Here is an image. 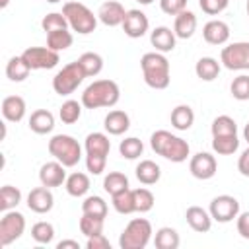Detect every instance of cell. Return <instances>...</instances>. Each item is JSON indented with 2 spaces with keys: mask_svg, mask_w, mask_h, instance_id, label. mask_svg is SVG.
Segmentation results:
<instances>
[{
  "mask_svg": "<svg viewBox=\"0 0 249 249\" xmlns=\"http://www.w3.org/2000/svg\"><path fill=\"white\" fill-rule=\"evenodd\" d=\"M121 99V89L115 80H93L82 93V105L86 109L113 107Z\"/></svg>",
  "mask_w": 249,
  "mask_h": 249,
  "instance_id": "6da1fadb",
  "label": "cell"
},
{
  "mask_svg": "<svg viewBox=\"0 0 249 249\" xmlns=\"http://www.w3.org/2000/svg\"><path fill=\"white\" fill-rule=\"evenodd\" d=\"M150 146L158 156H161V158H165L173 163L187 161V158L191 154L189 142L183 140L181 136L171 134L169 130H156L150 136Z\"/></svg>",
  "mask_w": 249,
  "mask_h": 249,
  "instance_id": "7a4b0ae2",
  "label": "cell"
},
{
  "mask_svg": "<svg viewBox=\"0 0 249 249\" xmlns=\"http://www.w3.org/2000/svg\"><path fill=\"white\" fill-rule=\"evenodd\" d=\"M140 68H142V76L146 86H150L152 89H165L171 82V74H169V60L165 58L163 53L152 51L142 54L140 58Z\"/></svg>",
  "mask_w": 249,
  "mask_h": 249,
  "instance_id": "3957f363",
  "label": "cell"
},
{
  "mask_svg": "<svg viewBox=\"0 0 249 249\" xmlns=\"http://www.w3.org/2000/svg\"><path fill=\"white\" fill-rule=\"evenodd\" d=\"M49 154L64 167H74L82 160V146L70 134H54L49 140Z\"/></svg>",
  "mask_w": 249,
  "mask_h": 249,
  "instance_id": "277c9868",
  "label": "cell"
},
{
  "mask_svg": "<svg viewBox=\"0 0 249 249\" xmlns=\"http://www.w3.org/2000/svg\"><path fill=\"white\" fill-rule=\"evenodd\" d=\"M62 14L66 16L70 29L80 35H88L97 27V14H93L82 2H64Z\"/></svg>",
  "mask_w": 249,
  "mask_h": 249,
  "instance_id": "5b68a950",
  "label": "cell"
},
{
  "mask_svg": "<svg viewBox=\"0 0 249 249\" xmlns=\"http://www.w3.org/2000/svg\"><path fill=\"white\" fill-rule=\"evenodd\" d=\"M152 224L146 218H134L126 224L119 237L121 249H144L152 239Z\"/></svg>",
  "mask_w": 249,
  "mask_h": 249,
  "instance_id": "8992f818",
  "label": "cell"
},
{
  "mask_svg": "<svg viewBox=\"0 0 249 249\" xmlns=\"http://www.w3.org/2000/svg\"><path fill=\"white\" fill-rule=\"evenodd\" d=\"M84 78H88V76H86L84 68L80 66V62L78 60L68 62L66 66H62L54 74V78H53V89L58 95H70L84 82Z\"/></svg>",
  "mask_w": 249,
  "mask_h": 249,
  "instance_id": "52a82bcc",
  "label": "cell"
},
{
  "mask_svg": "<svg viewBox=\"0 0 249 249\" xmlns=\"http://www.w3.org/2000/svg\"><path fill=\"white\" fill-rule=\"evenodd\" d=\"M25 231V216L18 210H6L0 220V245L6 247Z\"/></svg>",
  "mask_w": 249,
  "mask_h": 249,
  "instance_id": "ba28073f",
  "label": "cell"
},
{
  "mask_svg": "<svg viewBox=\"0 0 249 249\" xmlns=\"http://www.w3.org/2000/svg\"><path fill=\"white\" fill-rule=\"evenodd\" d=\"M220 62L228 70H249V43L235 41L222 49Z\"/></svg>",
  "mask_w": 249,
  "mask_h": 249,
  "instance_id": "9c48e42d",
  "label": "cell"
},
{
  "mask_svg": "<svg viewBox=\"0 0 249 249\" xmlns=\"http://www.w3.org/2000/svg\"><path fill=\"white\" fill-rule=\"evenodd\" d=\"M21 56L31 70H51L60 62V54L49 47H27Z\"/></svg>",
  "mask_w": 249,
  "mask_h": 249,
  "instance_id": "30bf717a",
  "label": "cell"
},
{
  "mask_svg": "<svg viewBox=\"0 0 249 249\" xmlns=\"http://www.w3.org/2000/svg\"><path fill=\"white\" fill-rule=\"evenodd\" d=\"M208 212L212 216V220L220 222V224H228L233 218H237L239 214V200L231 195H218L210 200Z\"/></svg>",
  "mask_w": 249,
  "mask_h": 249,
  "instance_id": "8fae6325",
  "label": "cell"
},
{
  "mask_svg": "<svg viewBox=\"0 0 249 249\" xmlns=\"http://www.w3.org/2000/svg\"><path fill=\"white\" fill-rule=\"evenodd\" d=\"M189 171L195 179H200V181H206V179H212L218 171V163H216V158L210 154V152H198L191 158L189 161Z\"/></svg>",
  "mask_w": 249,
  "mask_h": 249,
  "instance_id": "7c38bea8",
  "label": "cell"
},
{
  "mask_svg": "<svg viewBox=\"0 0 249 249\" xmlns=\"http://www.w3.org/2000/svg\"><path fill=\"white\" fill-rule=\"evenodd\" d=\"M148 27H150V21H148V16L142 12V10H126L124 14V19H123V31L126 37L130 39H140L142 35L148 33Z\"/></svg>",
  "mask_w": 249,
  "mask_h": 249,
  "instance_id": "4fadbf2b",
  "label": "cell"
},
{
  "mask_svg": "<svg viewBox=\"0 0 249 249\" xmlns=\"http://www.w3.org/2000/svg\"><path fill=\"white\" fill-rule=\"evenodd\" d=\"M53 206H54V196H53L49 187L41 185V187H35V189L29 191V195H27V208L31 212L47 214V212L53 210Z\"/></svg>",
  "mask_w": 249,
  "mask_h": 249,
  "instance_id": "5bb4252c",
  "label": "cell"
},
{
  "mask_svg": "<svg viewBox=\"0 0 249 249\" xmlns=\"http://www.w3.org/2000/svg\"><path fill=\"white\" fill-rule=\"evenodd\" d=\"M124 6L117 0H105L99 10H97V19L107 25V27H117V25H123V19H124Z\"/></svg>",
  "mask_w": 249,
  "mask_h": 249,
  "instance_id": "9a60e30c",
  "label": "cell"
},
{
  "mask_svg": "<svg viewBox=\"0 0 249 249\" xmlns=\"http://www.w3.org/2000/svg\"><path fill=\"white\" fill-rule=\"evenodd\" d=\"M64 169H66V167H64L58 160L43 163L41 169H39V181H41V185H45V187H49V189L60 187V185L66 181V171H64Z\"/></svg>",
  "mask_w": 249,
  "mask_h": 249,
  "instance_id": "2e32d148",
  "label": "cell"
},
{
  "mask_svg": "<svg viewBox=\"0 0 249 249\" xmlns=\"http://www.w3.org/2000/svg\"><path fill=\"white\" fill-rule=\"evenodd\" d=\"M202 37L208 45H224L230 39V25L222 19H210L202 27Z\"/></svg>",
  "mask_w": 249,
  "mask_h": 249,
  "instance_id": "e0dca14e",
  "label": "cell"
},
{
  "mask_svg": "<svg viewBox=\"0 0 249 249\" xmlns=\"http://www.w3.org/2000/svg\"><path fill=\"white\" fill-rule=\"evenodd\" d=\"M185 218H187V224L191 226V230H195L198 233H206L212 228V216L202 206H189L185 212Z\"/></svg>",
  "mask_w": 249,
  "mask_h": 249,
  "instance_id": "ac0fdd59",
  "label": "cell"
},
{
  "mask_svg": "<svg viewBox=\"0 0 249 249\" xmlns=\"http://www.w3.org/2000/svg\"><path fill=\"white\" fill-rule=\"evenodd\" d=\"M175 41H177L175 31H171V29L165 27V25H160V27H156V29L150 33V43H152V47H154L158 53H163V54L175 49Z\"/></svg>",
  "mask_w": 249,
  "mask_h": 249,
  "instance_id": "d6986e66",
  "label": "cell"
},
{
  "mask_svg": "<svg viewBox=\"0 0 249 249\" xmlns=\"http://www.w3.org/2000/svg\"><path fill=\"white\" fill-rule=\"evenodd\" d=\"M103 126H105L107 134L121 136L130 128V117H128V113H124L121 109H113V111L107 113V117L103 121Z\"/></svg>",
  "mask_w": 249,
  "mask_h": 249,
  "instance_id": "ffe728a7",
  "label": "cell"
},
{
  "mask_svg": "<svg viewBox=\"0 0 249 249\" xmlns=\"http://www.w3.org/2000/svg\"><path fill=\"white\" fill-rule=\"evenodd\" d=\"M84 148H86V156L107 158L109 150H111V140H109V136L105 132H89L86 136Z\"/></svg>",
  "mask_w": 249,
  "mask_h": 249,
  "instance_id": "44dd1931",
  "label": "cell"
},
{
  "mask_svg": "<svg viewBox=\"0 0 249 249\" xmlns=\"http://www.w3.org/2000/svg\"><path fill=\"white\" fill-rule=\"evenodd\" d=\"M25 99L21 95H8L2 99V117L10 123H19L25 117Z\"/></svg>",
  "mask_w": 249,
  "mask_h": 249,
  "instance_id": "7402d4cb",
  "label": "cell"
},
{
  "mask_svg": "<svg viewBox=\"0 0 249 249\" xmlns=\"http://www.w3.org/2000/svg\"><path fill=\"white\" fill-rule=\"evenodd\" d=\"M173 31H175L177 39H191L196 31V16L189 10H183L181 14L175 16Z\"/></svg>",
  "mask_w": 249,
  "mask_h": 249,
  "instance_id": "603a6c76",
  "label": "cell"
},
{
  "mask_svg": "<svg viewBox=\"0 0 249 249\" xmlns=\"http://www.w3.org/2000/svg\"><path fill=\"white\" fill-rule=\"evenodd\" d=\"M29 128L35 134H49L54 128V115L49 109H37L29 117Z\"/></svg>",
  "mask_w": 249,
  "mask_h": 249,
  "instance_id": "cb8c5ba5",
  "label": "cell"
},
{
  "mask_svg": "<svg viewBox=\"0 0 249 249\" xmlns=\"http://www.w3.org/2000/svg\"><path fill=\"white\" fill-rule=\"evenodd\" d=\"M169 119H171V126L173 128H177V130H189L193 126V123H195V111H193L191 105L181 103V105L173 107Z\"/></svg>",
  "mask_w": 249,
  "mask_h": 249,
  "instance_id": "d4e9b609",
  "label": "cell"
},
{
  "mask_svg": "<svg viewBox=\"0 0 249 249\" xmlns=\"http://www.w3.org/2000/svg\"><path fill=\"white\" fill-rule=\"evenodd\" d=\"M161 177V169L156 161L152 160H142L138 165H136V179L142 183V185H156Z\"/></svg>",
  "mask_w": 249,
  "mask_h": 249,
  "instance_id": "484cf974",
  "label": "cell"
},
{
  "mask_svg": "<svg viewBox=\"0 0 249 249\" xmlns=\"http://www.w3.org/2000/svg\"><path fill=\"white\" fill-rule=\"evenodd\" d=\"M64 189H66V193L70 196H76V198L78 196H84L89 191V177L86 173H82V171H74V173H70L66 177Z\"/></svg>",
  "mask_w": 249,
  "mask_h": 249,
  "instance_id": "4316f807",
  "label": "cell"
},
{
  "mask_svg": "<svg viewBox=\"0 0 249 249\" xmlns=\"http://www.w3.org/2000/svg\"><path fill=\"white\" fill-rule=\"evenodd\" d=\"M195 74L202 82H212L220 74V62L216 58H212V56H202L195 64Z\"/></svg>",
  "mask_w": 249,
  "mask_h": 249,
  "instance_id": "83f0119b",
  "label": "cell"
},
{
  "mask_svg": "<svg viewBox=\"0 0 249 249\" xmlns=\"http://www.w3.org/2000/svg\"><path fill=\"white\" fill-rule=\"evenodd\" d=\"M181 243V237L177 233V230L169 228V226H163L156 231L154 235V245L158 249H177Z\"/></svg>",
  "mask_w": 249,
  "mask_h": 249,
  "instance_id": "f1b7e54d",
  "label": "cell"
},
{
  "mask_svg": "<svg viewBox=\"0 0 249 249\" xmlns=\"http://www.w3.org/2000/svg\"><path fill=\"white\" fill-rule=\"evenodd\" d=\"M31 68L27 66V62L23 60V56H12L6 64V76L12 80V82H23L27 76H29Z\"/></svg>",
  "mask_w": 249,
  "mask_h": 249,
  "instance_id": "f546056e",
  "label": "cell"
},
{
  "mask_svg": "<svg viewBox=\"0 0 249 249\" xmlns=\"http://www.w3.org/2000/svg\"><path fill=\"white\" fill-rule=\"evenodd\" d=\"M72 41H74V37H72L70 29H56V31L47 33V47L56 51V53L72 47Z\"/></svg>",
  "mask_w": 249,
  "mask_h": 249,
  "instance_id": "4dcf8cb0",
  "label": "cell"
},
{
  "mask_svg": "<svg viewBox=\"0 0 249 249\" xmlns=\"http://www.w3.org/2000/svg\"><path fill=\"white\" fill-rule=\"evenodd\" d=\"M239 138L237 134H226V136H212V150L220 156H230L237 152Z\"/></svg>",
  "mask_w": 249,
  "mask_h": 249,
  "instance_id": "1f68e13d",
  "label": "cell"
},
{
  "mask_svg": "<svg viewBox=\"0 0 249 249\" xmlns=\"http://www.w3.org/2000/svg\"><path fill=\"white\" fill-rule=\"evenodd\" d=\"M82 107H84L82 101H76V99L64 101V103L60 105V109H58L60 121H62L64 124H74V123H78L80 117H82Z\"/></svg>",
  "mask_w": 249,
  "mask_h": 249,
  "instance_id": "d6a6232c",
  "label": "cell"
},
{
  "mask_svg": "<svg viewBox=\"0 0 249 249\" xmlns=\"http://www.w3.org/2000/svg\"><path fill=\"white\" fill-rule=\"evenodd\" d=\"M103 189L111 196L121 193V191H124V189H130L128 187V177L124 173H121V171H109L105 175V179H103Z\"/></svg>",
  "mask_w": 249,
  "mask_h": 249,
  "instance_id": "836d02e7",
  "label": "cell"
},
{
  "mask_svg": "<svg viewBox=\"0 0 249 249\" xmlns=\"http://www.w3.org/2000/svg\"><path fill=\"white\" fill-rule=\"evenodd\" d=\"M78 62H80V66L84 68V72H86L88 78H93V76H97V74L103 70V58H101V54L91 53V51L84 53V54L78 58Z\"/></svg>",
  "mask_w": 249,
  "mask_h": 249,
  "instance_id": "e575fe53",
  "label": "cell"
},
{
  "mask_svg": "<svg viewBox=\"0 0 249 249\" xmlns=\"http://www.w3.org/2000/svg\"><path fill=\"white\" fill-rule=\"evenodd\" d=\"M103 226H105V218L93 216V214H84V212H82V218H80V231H82L86 237L103 233Z\"/></svg>",
  "mask_w": 249,
  "mask_h": 249,
  "instance_id": "d590c367",
  "label": "cell"
},
{
  "mask_svg": "<svg viewBox=\"0 0 249 249\" xmlns=\"http://www.w3.org/2000/svg\"><path fill=\"white\" fill-rule=\"evenodd\" d=\"M21 202V191L14 185H4L0 189V210H14Z\"/></svg>",
  "mask_w": 249,
  "mask_h": 249,
  "instance_id": "8d00e7d4",
  "label": "cell"
},
{
  "mask_svg": "<svg viewBox=\"0 0 249 249\" xmlns=\"http://www.w3.org/2000/svg\"><path fill=\"white\" fill-rule=\"evenodd\" d=\"M111 198H113V208H115L119 214H132V212H136L132 189H124V191L113 195Z\"/></svg>",
  "mask_w": 249,
  "mask_h": 249,
  "instance_id": "74e56055",
  "label": "cell"
},
{
  "mask_svg": "<svg viewBox=\"0 0 249 249\" xmlns=\"http://www.w3.org/2000/svg\"><path fill=\"white\" fill-rule=\"evenodd\" d=\"M212 136H226V134H237V124L230 115H220L210 124Z\"/></svg>",
  "mask_w": 249,
  "mask_h": 249,
  "instance_id": "f35d334b",
  "label": "cell"
},
{
  "mask_svg": "<svg viewBox=\"0 0 249 249\" xmlns=\"http://www.w3.org/2000/svg\"><path fill=\"white\" fill-rule=\"evenodd\" d=\"M119 152H121V156L126 158V160H136V158L142 156V152H144V144H142L140 138H136V136H128V138L121 140V144H119Z\"/></svg>",
  "mask_w": 249,
  "mask_h": 249,
  "instance_id": "ab89813d",
  "label": "cell"
},
{
  "mask_svg": "<svg viewBox=\"0 0 249 249\" xmlns=\"http://www.w3.org/2000/svg\"><path fill=\"white\" fill-rule=\"evenodd\" d=\"M31 237L41 243V245H47L54 239V226L51 222H35L33 228H31Z\"/></svg>",
  "mask_w": 249,
  "mask_h": 249,
  "instance_id": "60d3db41",
  "label": "cell"
},
{
  "mask_svg": "<svg viewBox=\"0 0 249 249\" xmlns=\"http://www.w3.org/2000/svg\"><path fill=\"white\" fill-rule=\"evenodd\" d=\"M41 27H43L45 33L56 31V29H70L68 19H66V16L62 12H51V14H47L41 19Z\"/></svg>",
  "mask_w": 249,
  "mask_h": 249,
  "instance_id": "b9f144b4",
  "label": "cell"
},
{
  "mask_svg": "<svg viewBox=\"0 0 249 249\" xmlns=\"http://www.w3.org/2000/svg\"><path fill=\"white\" fill-rule=\"evenodd\" d=\"M132 195H134V206H136V212H150L154 208V195L150 189L146 187H138V189H132Z\"/></svg>",
  "mask_w": 249,
  "mask_h": 249,
  "instance_id": "7bdbcfd3",
  "label": "cell"
},
{
  "mask_svg": "<svg viewBox=\"0 0 249 249\" xmlns=\"http://www.w3.org/2000/svg\"><path fill=\"white\" fill-rule=\"evenodd\" d=\"M82 212L84 214H93V216L105 218L107 216V202L101 196H97V195H89L82 202Z\"/></svg>",
  "mask_w": 249,
  "mask_h": 249,
  "instance_id": "ee69618b",
  "label": "cell"
},
{
  "mask_svg": "<svg viewBox=\"0 0 249 249\" xmlns=\"http://www.w3.org/2000/svg\"><path fill=\"white\" fill-rule=\"evenodd\" d=\"M230 91L233 95V99L237 101H247L249 99V76L247 74H239L237 78H233Z\"/></svg>",
  "mask_w": 249,
  "mask_h": 249,
  "instance_id": "f6af8a7d",
  "label": "cell"
},
{
  "mask_svg": "<svg viewBox=\"0 0 249 249\" xmlns=\"http://www.w3.org/2000/svg\"><path fill=\"white\" fill-rule=\"evenodd\" d=\"M230 0H198V6L208 16H218L228 8Z\"/></svg>",
  "mask_w": 249,
  "mask_h": 249,
  "instance_id": "bcb514c9",
  "label": "cell"
},
{
  "mask_svg": "<svg viewBox=\"0 0 249 249\" xmlns=\"http://www.w3.org/2000/svg\"><path fill=\"white\" fill-rule=\"evenodd\" d=\"M160 8L167 16H177L187 10V0H160Z\"/></svg>",
  "mask_w": 249,
  "mask_h": 249,
  "instance_id": "7dc6e473",
  "label": "cell"
},
{
  "mask_svg": "<svg viewBox=\"0 0 249 249\" xmlns=\"http://www.w3.org/2000/svg\"><path fill=\"white\" fill-rule=\"evenodd\" d=\"M107 165V158H99V156H86V167L91 175H101L105 171Z\"/></svg>",
  "mask_w": 249,
  "mask_h": 249,
  "instance_id": "c3c4849f",
  "label": "cell"
},
{
  "mask_svg": "<svg viewBox=\"0 0 249 249\" xmlns=\"http://www.w3.org/2000/svg\"><path fill=\"white\" fill-rule=\"evenodd\" d=\"M86 247H88V249H111V243H109V239H107L103 233H97V235L88 237Z\"/></svg>",
  "mask_w": 249,
  "mask_h": 249,
  "instance_id": "681fc988",
  "label": "cell"
},
{
  "mask_svg": "<svg viewBox=\"0 0 249 249\" xmlns=\"http://www.w3.org/2000/svg\"><path fill=\"white\" fill-rule=\"evenodd\" d=\"M237 233L243 239H249V210L237 214Z\"/></svg>",
  "mask_w": 249,
  "mask_h": 249,
  "instance_id": "f907efd6",
  "label": "cell"
},
{
  "mask_svg": "<svg viewBox=\"0 0 249 249\" xmlns=\"http://www.w3.org/2000/svg\"><path fill=\"white\" fill-rule=\"evenodd\" d=\"M237 169H239V173L243 177H249V146L241 152V156L237 160Z\"/></svg>",
  "mask_w": 249,
  "mask_h": 249,
  "instance_id": "816d5d0a",
  "label": "cell"
},
{
  "mask_svg": "<svg viewBox=\"0 0 249 249\" xmlns=\"http://www.w3.org/2000/svg\"><path fill=\"white\" fill-rule=\"evenodd\" d=\"M66 247H72V249H80V243L74 241V239H62L56 243V249H66Z\"/></svg>",
  "mask_w": 249,
  "mask_h": 249,
  "instance_id": "f5cc1de1",
  "label": "cell"
},
{
  "mask_svg": "<svg viewBox=\"0 0 249 249\" xmlns=\"http://www.w3.org/2000/svg\"><path fill=\"white\" fill-rule=\"evenodd\" d=\"M243 138H245V142H247V146H249V123H247L245 128H243Z\"/></svg>",
  "mask_w": 249,
  "mask_h": 249,
  "instance_id": "db71d44e",
  "label": "cell"
},
{
  "mask_svg": "<svg viewBox=\"0 0 249 249\" xmlns=\"http://www.w3.org/2000/svg\"><path fill=\"white\" fill-rule=\"evenodd\" d=\"M136 2H138V4H142V6H148V4H152L154 0H136Z\"/></svg>",
  "mask_w": 249,
  "mask_h": 249,
  "instance_id": "11a10c76",
  "label": "cell"
},
{
  "mask_svg": "<svg viewBox=\"0 0 249 249\" xmlns=\"http://www.w3.org/2000/svg\"><path fill=\"white\" fill-rule=\"evenodd\" d=\"M10 4V0H0V8H6Z\"/></svg>",
  "mask_w": 249,
  "mask_h": 249,
  "instance_id": "9f6ffc18",
  "label": "cell"
},
{
  "mask_svg": "<svg viewBox=\"0 0 249 249\" xmlns=\"http://www.w3.org/2000/svg\"><path fill=\"white\" fill-rule=\"evenodd\" d=\"M47 2H51V4H56V2H62V0H47Z\"/></svg>",
  "mask_w": 249,
  "mask_h": 249,
  "instance_id": "6f0895ef",
  "label": "cell"
},
{
  "mask_svg": "<svg viewBox=\"0 0 249 249\" xmlns=\"http://www.w3.org/2000/svg\"><path fill=\"white\" fill-rule=\"evenodd\" d=\"M245 10H247V18H249V0H247V6H245Z\"/></svg>",
  "mask_w": 249,
  "mask_h": 249,
  "instance_id": "680465c9",
  "label": "cell"
}]
</instances>
